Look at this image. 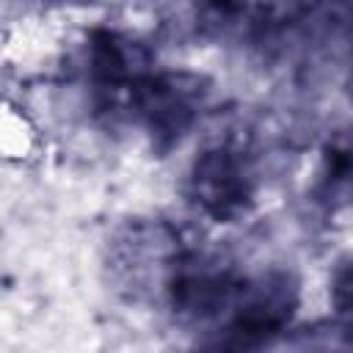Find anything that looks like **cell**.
Instances as JSON below:
<instances>
[{
    "mask_svg": "<svg viewBox=\"0 0 353 353\" xmlns=\"http://www.w3.org/2000/svg\"><path fill=\"white\" fill-rule=\"evenodd\" d=\"M204 3H210V6H215V8H229V6H234V0H204Z\"/></svg>",
    "mask_w": 353,
    "mask_h": 353,
    "instance_id": "3957f363",
    "label": "cell"
},
{
    "mask_svg": "<svg viewBox=\"0 0 353 353\" xmlns=\"http://www.w3.org/2000/svg\"><path fill=\"white\" fill-rule=\"evenodd\" d=\"M130 110L138 113V119L146 124V130L163 141V146H171L179 141V135L193 124L204 88L196 77L188 74H160V77H138L127 91Z\"/></svg>",
    "mask_w": 353,
    "mask_h": 353,
    "instance_id": "6da1fadb",
    "label": "cell"
},
{
    "mask_svg": "<svg viewBox=\"0 0 353 353\" xmlns=\"http://www.w3.org/2000/svg\"><path fill=\"white\" fill-rule=\"evenodd\" d=\"M193 199L215 221H232L251 201V174L232 149H210L193 165Z\"/></svg>",
    "mask_w": 353,
    "mask_h": 353,
    "instance_id": "7a4b0ae2",
    "label": "cell"
}]
</instances>
